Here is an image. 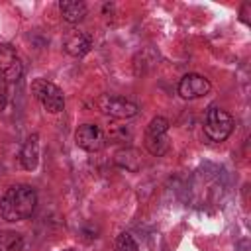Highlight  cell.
<instances>
[{"instance_id":"obj_1","label":"cell","mask_w":251,"mask_h":251,"mask_svg":"<svg viewBox=\"0 0 251 251\" xmlns=\"http://www.w3.org/2000/svg\"><path fill=\"white\" fill-rule=\"evenodd\" d=\"M37 192L29 184H14L0 198V216L6 222H22L33 216Z\"/></svg>"},{"instance_id":"obj_2","label":"cell","mask_w":251,"mask_h":251,"mask_svg":"<svg viewBox=\"0 0 251 251\" xmlns=\"http://www.w3.org/2000/svg\"><path fill=\"white\" fill-rule=\"evenodd\" d=\"M233 131V118L229 112H226L224 108L212 106L206 112V120H204V133L210 141L214 143H222L226 141Z\"/></svg>"},{"instance_id":"obj_3","label":"cell","mask_w":251,"mask_h":251,"mask_svg":"<svg viewBox=\"0 0 251 251\" xmlns=\"http://www.w3.org/2000/svg\"><path fill=\"white\" fill-rule=\"evenodd\" d=\"M145 149L155 155V157H163L169 147H171V141H169V120L163 118V116H157L149 122V126L145 127Z\"/></svg>"},{"instance_id":"obj_4","label":"cell","mask_w":251,"mask_h":251,"mask_svg":"<svg viewBox=\"0 0 251 251\" xmlns=\"http://www.w3.org/2000/svg\"><path fill=\"white\" fill-rule=\"evenodd\" d=\"M31 92H33V96L39 100V104L49 114L63 112V108H65V94H63V90L57 84L49 82L47 78H35L31 82Z\"/></svg>"},{"instance_id":"obj_5","label":"cell","mask_w":251,"mask_h":251,"mask_svg":"<svg viewBox=\"0 0 251 251\" xmlns=\"http://www.w3.org/2000/svg\"><path fill=\"white\" fill-rule=\"evenodd\" d=\"M96 106L102 114L116 118V120H127L139 112L135 102H131L124 96H118V94H100L96 98Z\"/></svg>"},{"instance_id":"obj_6","label":"cell","mask_w":251,"mask_h":251,"mask_svg":"<svg viewBox=\"0 0 251 251\" xmlns=\"http://www.w3.org/2000/svg\"><path fill=\"white\" fill-rule=\"evenodd\" d=\"M210 88H212L210 80H208L206 76H202V75H196V73L184 75V76L178 80V86H176L178 96L184 98V100L202 98V96H206V94L210 92Z\"/></svg>"},{"instance_id":"obj_7","label":"cell","mask_w":251,"mask_h":251,"mask_svg":"<svg viewBox=\"0 0 251 251\" xmlns=\"http://www.w3.org/2000/svg\"><path fill=\"white\" fill-rule=\"evenodd\" d=\"M75 143L84 151H100L104 147V131L96 124H82L75 131Z\"/></svg>"},{"instance_id":"obj_8","label":"cell","mask_w":251,"mask_h":251,"mask_svg":"<svg viewBox=\"0 0 251 251\" xmlns=\"http://www.w3.org/2000/svg\"><path fill=\"white\" fill-rule=\"evenodd\" d=\"M22 63L16 53V49L8 43L0 45V76L6 82H16L22 76Z\"/></svg>"},{"instance_id":"obj_9","label":"cell","mask_w":251,"mask_h":251,"mask_svg":"<svg viewBox=\"0 0 251 251\" xmlns=\"http://www.w3.org/2000/svg\"><path fill=\"white\" fill-rule=\"evenodd\" d=\"M92 47V37L84 31H71L65 41H63V49L71 55V57H84Z\"/></svg>"},{"instance_id":"obj_10","label":"cell","mask_w":251,"mask_h":251,"mask_svg":"<svg viewBox=\"0 0 251 251\" xmlns=\"http://www.w3.org/2000/svg\"><path fill=\"white\" fill-rule=\"evenodd\" d=\"M39 163V135L31 133L20 149V165L25 171H33Z\"/></svg>"},{"instance_id":"obj_11","label":"cell","mask_w":251,"mask_h":251,"mask_svg":"<svg viewBox=\"0 0 251 251\" xmlns=\"http://www.w3.org/2000/svg\"><path fill=\"white\" fill-rule=\"evenodd\" d=\"M59 12L65 22L69 24H80L86 18V4L82 0H61Z\"/></svg>"},{"instance_id":"obj_12","label":"cell","mask_w":251,"mask_h":251,"mask_svg":"<svg viewBox=\"0 0 251 251\" xmlns=\"http://www.w3.org/2000/svg\"><path fill=\"white\" fill-rule=\"evenodd\" d=\"M24 249V237L18 231L6 229L0 231V251H22Z\"/></svg>"},{"instance_id":"obj_13","label":"cell","mask_w":251,"mask_h":251,"mask_svg":"<svg viewBox=\"0 0 251 251\" xmlns=\"http://www.w3.org/2000/svg\"><path fill=\"white\" fill-rule=\"evenodd\" d=\"M114 249L116 251H139L137 249V243H135V239L129 235V233H120L118 237H116V243H114Z\"/></svg>"},{"instance_id":"obj_14","label":"cell","mask_w":251,"mask_h":251,"mask_svg":"<svg viewBox=\"0 0 251 251\" xmlns=\"http://www.w3.org/2000/svg\"><path fill=\"white\" fill-rule=\"evenodd\" d=\"M6 100H8V82L0 76V110H4Z\"/></svg>"},{"instance_id":"obj_15","label":"cell","mask_w":251,"mask_h":251,"mask_svg":"<svg viewBox=\"0 0 251 251\" xmlns=\"http://www.w3.org/2000/svg\"><path fill=\"white\" fill-rule=\"evenodd\" d=\"M63 251H75V249H63Z\"/></svg>"}]
</instances>
